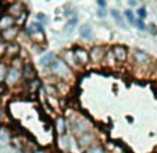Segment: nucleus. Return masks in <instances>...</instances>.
Masks as SVG:
<instances>
[{"label": "nucleus", "mask_w": 157, "mask_h": 153, "mask_svg": "<svg viewBox=\"0 0 157 153\" xmlns=\"http://www.w3.org/2000/svg\"><path fill=\"white\" fill-rule=\"evenodd\" d=\"M48 70L56 80L63 81V82H65V84H68L70 81H72V78H74V70H71L59 56H56V59L50 63Z\"/></svg>", "instance_id": "1"}, {"label": "nucleus", "mask_w": 157, "mask_h": 153, "mask_svg": "<svg viewBox=\"0 0 157 153\" xmlns=\"http://www.w3.org/2000/svg\"><path fill=\"white\" fill-rule=\"evenodd\" d=\"M67 124H68V130L71 131V134L77 138L78 135L86 132V131L92 130V123L90 120H88L86 117H83L79 113H74L67 118Z\"/></svg>", "instance_id": "2"}, {"label": "nucleus", "mask_w": 157, "mask_h": 153, "mask_svg": "<svg viewBox=\"0 0 157 153\" xmlns=\"http://www.w3.org/2000/svg\"><path fill=\"white\" fill-rule=\"evenodd\" d=\"M75 142H77V146L79 147V149L85 150V149H88L90 145L98 142V132L92 128V130H89V131H86V132L78 135L77 138H75Z\"/></svg>", "instance_id": "3"}, {"label": "nucleus", "mask_w": 157, "mask_h": 153, "mask_svg": "<svg viewBox=\"0 0 157 153\" xmlns=\"http://www.w3.org/2000/svg\"><path fill=\"white\" fill-rule=\"evenodd\" d=\"M22 81V75H21V70L18 67H13V65H9V70H7L6 78H4V86L7 89L15 88L18 84H21Z\"/></svg>", "instance_id": "4"}, {"label": "nucleus", "mask_w": 157, "mask_h": 153, "mask_svg": "<svg viewBox=\"0 0 157 153\" xmlns=\"http://www.w3.org/2000/svg\"><path fill=\"white\" fill-rule=\"evenodd\" d=\"M72 54H74L75 63H77L78 68H85L90 64V59H89V50L85 49L83 46H77L72 47Z\"/></svg>", "instance_id": "5"}, {"label": "nucleus", "mask_w": 157, "mask_h": 153, "mask_svg": "<svg viewBox=\"0 0 157 153\" xmlns=\"http://www.w3.org/2000/svg\"><path fill=\"white\" fill-rule=\"evenodd\" d=\"M132 61L136 67L146 68L151 64L153 60H151V56L149 53H146V52H143V50H140V49H135L132 52Z\"/></svg>", "instance_id": "6"}, {"label": "nucleus", "mask_w": 157, "mask_h": 153, "mask_svg": "<svg viewBox=\"0 0 157 153\" xmlns=\"http://www.w3.org/2000/svg\"><path fill=\"white\" fill-rule=\"evenodd\" d=\"M107 47L103 45H93L89 49V59H90V64H103L104 56H106Z\"/></svg>", "instance_id": "7"}, {"label": "nucleus", "mask_w": 157, "mask_h": 153, "mask_svg": "<svg viewBox=\"0 0 157 153\" xmlns=\"http://www.w3.org/2000/svg\"><path fill=\"white\" fill-rule=\"evenodd\" d=\"M20 70H21V75H22V81H29V80H33V78L38 76V74H36V67L31 60H24L20 67Z\"/></svg>", "instance_id": "8"}, {"label": "nucleus", "mask_w": 157, "mask_h": 153, "mask_svg": "<svg viewBox=\"0 0 157 153\" xmlns=\"http://www.w3.org/2000/svg\"><path fill=\"white\" fill-rule=\"evenodd\" d=\"M21 52H22V49H21V45L18 43L17 41L9 42V43H6V53H4V60H6V61H11L13 59L21 56Z\"/></svg>", "instance_id": "9"}, {"label": "nucleus", "mask_w": 157, "mask_h": 153, "mask_svg": "<svg viewBox=\"0 0 157 153\" xmlns=\"http://www.w3.org/2000/svg\"><path fill=\"white\" fill-rule=\"evenodd\" d=\"M110 49H111V52H113L117 63H120V64L127 63L128 56H129V50H128V47L125 46V45H113Z\"/></svg>", "instance_id": "10"}, {"label": "nucleus", "mask_w": 157, "mask_h": 153, "mask_svg": "<svg viewBox=\"0 0 157 153\" xmlns=\"http://www.w3.org/2000/svg\"><path fill=\"white\" fill-rule=\"evenodd\" d=\"M20 32H21V28L17 27V25H13V27L7 28V29L0 31V36H2V41L6 42V43H9V42L17 41Z\"/></svg>", "instance_id": "11"}, {"label": "nucleus", "mask_w": 157, "mask_h": 153, "mask_svg": "<svg viewBox=\"0 0 157 153\" xmlns=\"http://www.w3.org/2000/svg\"><path fill=\"white\" fill-rule=\"evenodd\" d=\"M54 131L59 136H64L68 132V124H67V118L64 116H57L54 118Z\"/></svg>", "instance_id": "12"}, {"label": "nucleus", "mask_w": 157, "mask_h": 153, "mask_svg": "<svg viewBox=\"0 0 157 153\" xmlns=\"http://www.w3.org/2000/svg\"><path fill=\"white\" fill-rule=\"evenodd\" d=\"M42 80L39 76L33 78V80H29V81H25V92H27L29 96H35L39 91L42 89Z\"/></svg>", "instance_id": "13"}, {"label": "nucleus", "mask_w": 157, "mask_h": 153, "mask_svg": "<svg viewBox=\"0 0 157 153\" xmlns=\"http://www.w3.org/2000/svg\"><path fill=\"white\" fill-rule=\"evenodd\" d=\"M59 57L65 63V64L68 65L71 70H75V68H78L77 63H75V59H74V54H72V49H70V50H68V49L63 50V53L60 54Z\"/></svg>", "instance_id": "14"}, {"label": "nucleus", "mask_w": 157, "mask_h": 153, "mask_svg": "<svg viewBox=\"0 0 157 153\" xmlns=\"http://www.w3.org/2000/svg\"><path fill=\"white\" fill-rule=\"evenodd\" d=\"M22 11H25L24 3H21V2L15 0V2H13V3L9 4V7H7V11H6V13H7V14H10V15H13L14 18H17Z\"/></svg>", "instance_id": "15"}, {"label": "nucleus", "mask_w": 157, "mask_h": 153, "mask_svg": "<svg viewBox=\"0 0 157 153\" xmlns=\"http://www.w3.org/2000/svg\"><path fill=\"white\" fill-rule=\"evenodd\" d=\"M78 33H79V36L82 39H85V41H90V39L93 38V28L90 24L85 22V24H81L79 28H78Z\"/></svg>", "instance_id": "16"}, {"label": "nucleus", "mask_w": 157, "mask_h": 153, "mask_svg": "<svg viewBox=\"0 0 157 153\" xmlns=\"http://www.w3.org/2000/svg\"><path fill=\"white\" fill-rule=\"evenodd\" d=\"M28 38L32 41L33 46H43L46 43V33L44 31H36V32H31Z\"/></svg>", "instance_id": "17"}, {"label": "nucleus", "mask_w": 157, "mask_h": 153, "mask_svg": "<svg viewBox=\"0 0 157 153\" xmlns=\"http://www.w3.org/2000/svg\"><path fill=\"white\" fill-rule=\"evenodd\" d=\"M13 25H15V18L13 15L7 14V13H3L0 15V31L7 29V28L13 27Z\"/></svg>", "instance_id": "18"}, {"label": "nucleus", "mask_w": 157, "mask_h": 153, "mask_svg": "<svg viewBox=\"0 0 157 153\" xmlns=\"http://www.w3.org/2000/svg\"><path fill=\"white\" fill-rule=\"evenodd\" d=\"M13 138V131L10 130V127L6 124L0 125V141L2 142H10Z\"/></svg>", "instance_id": "19"}, {"label": "nucleus", "mask_w": 157, "mask_h": 153, "mask_svg": "<svg viewBox=\"0 0 157 153\" xmlns=\"http://www.w3.org/2000/svg\"><path fill=\"white\" fill-rule=\"evenodd\" d=\"M110 14H111V17H113L114 22H116L120 28H124V29H127V24H125V20H124L122 14L118 11V10H117V9H113L111 11H110Z\"/></svg>", "instance_id": "20"}, {"label": "nucleus", "mask_w": 157, "mask_h": 153, "mask_svg": "<svg viewBox=\"0 0 157 153\" xmlns=\"http://www.w3.org/2000/svg\"><path fill=\"white\" fill-rule=\"evenodd\" d=\"M54 59H56V53H54V52H48V53L43 54V56L39 59V65L43 68H48Z\"/></svg>", "instance_id": "21"}, {"label": "nucleus", "mask_w": 157, "mask_h": 153, "mask_svg": "<svg viewBox=\"0 0 157 153\" xmlns=\"http://www.w3.org/2000/svg\"><path fill=\"white\" fill-rule=\"evenodd\" d=\"M85 153H107V149L103 143L96 142V143L90 145L88 149H85Z\"/></svg>", "instance_id": "22"}, {"label": "nucleus", "mask_w": 157, "mask_h": 153, "mask_svg": "<svg viewBox=\"0 0 157 153\" xmlns=\"http://www.w3.org/2000/svg\"><path fill=\"white\" fill-rule=\"evenodd\" d=\"M116 57H114L113 52H111V49H107L106 52V56H104V60H103V64H106L107 67H114L116 65Z\"/></svg>", "instance_id": "23"}, {"label": "nucleus", "mask_w": 157, "mask_h": 153, "mask_svg": "<svg viewBox=\"0 0 157 153\" xmlns=\"http://www.w3.org/2000/svg\"><path fill=\"white\" fill-rule=\"evenodd\" d=\"M7 70H9V64H7V61L6 60H0V84L4 82Z\"/></svg>", "instance_id": "24"}, {"label": "nucleus", "mask_w": 157, "mask_h": 153, "mask_svg": "<svg viewBox=\"0 0 157 153\" xmlns=\"http://www.w3.org/2000/svg\"><path fill=\"white\" fill-rule=\"evenodd\" d=\"M27 18H28V11L25 10V11H22L17 18H15V25L21 28V27H22V22H25V21H27Z\"/></svg>", "instance_id": "25"}, {"label": "nucleus", "mask_w": 157, "mask_h": 153, "mask_svg": "<svg viewBox=\"0 0 157 153\" xmlns=\"http://www.w3.org/2000/svg\"><path fill=\"white\" fill-rule=\"evenodd\" d=\"M124 17H125L124 20L127 21L129 25H133V22H135V14H133V13L129 9H127V10L124 11Z\"/></svg>", "instance_id": "26"}, {"label": "nucleus", "mask_w": 157, "mask_h": 153, "mask_svg": "<svg viewBox=\"0 0 157 153\" xmlns=\"http://www.w3.org/2000/svg\"><path fill=\"white\" fill-rule=\"evenodd\" d=\"M133 25L138 28L139 31H146L147 29V25L145 24V21L140 20V18H135V22H133Z\"/></svg>", "instance_id": "27"}, {"label": "nucleus", "mask_w": 157, "mask_h": 153, "mask_svg": "<svg viewBox=\"0 0 157 153\" xmlns=\"http://www.w3.org/2000/svg\"><path fill=\"white\" fill-rule=\"evenodd\" d=\"M60 145L63 146V150H70V141H67V135H64V136H60Z\"/></svg>", "instance_id": "28"}, {"label": "nucleus", "mask_w": 157, "mask_h": 153, "mask_svg": "<svg viewBox=\"0 0 157 153\" xmlns=\"http://www.w3.org/2000/svg\"><path fill=\"white\" fill-rule=\"evenodd\" d=\"M36 18H38V22H40L42 25H43V24H48L49 22V20H48V15L46 14H43V13H38V14H36Z\"/></svg>", "instance_id": "29"}, {"label": "nucleus", "mask_w": 157, "mask_h": 153, "mask_svg": "<svg viewBox=\"0 0 157 153\" xmlns=\"http://www.w3.org/2000/svg\"><path fill=\"white\" fill-rule=\"evenodd\" d=\"M136 14H138V18H140V20L145 21L146 15H147V11H146L145 7H139V9L136 10Z\"/></svg>", "instance_id": "30"}, {"label": "nucleus", "mask_w": 157, "mask_h": 153, "mask_svg": "<svg viewBox=\"0 0 157 153\" xmlns=\"http://www.w3.org/2000/svg\"><path fill=\"white\" fill-rule=\"evenodd\" d=\"M75 25H77V18H71V20H68V24H67V32H71L72 29L75 28Z\"/></svg>", "instance_id": "31"}, {"label": "nucleus", "mask_w": 157, "mask_h": 153, "mask_svg": "<svg viewBox=\"0 0 157 153\" xmlns=\"http://www.w3.org/2000/svg\"><path fill=\"white\" fill-rule=\"evenodd\" d=\"M4 53H6V42L0 41V60H4Z\"/></svg>", "instance_id": "32"}, {"label": "nucleus", "mask_w": 157, "mask_h": 153, "mask_svg": "<svg viewBox=\"0 0 157 153\" xmlns=\"http://www.w3.org/2000/svg\"><path fill=\"white\" fill-rule=\"evenodd\" d=\"M31 153H49V152H48V149L43 146H36V147H33Z\"/></svg>", "instance_id": "33"}, {"label": "nucleus", "mask_w": 157, "mask_h": 153, "mask_svg": "<svg viewBox=\"0 0 157 153\" xmlns=\"http://www.w3.org/2000/svg\"><path fill=\"white\" fill-rule=\"evenodd\" d=\"M146 31H149L151 35H157V27L154 25V24H150V25H147V29H146Z\"/></svg>", "instance_id": "34"}, {"label": "nucleus", "mask_w": 157, "mask_h": 153, "mask_svg": "<svg viewBox=\"0 0 157 153\" xmlns=\"http://www.w3.org/2000/svg\"><path fill=\"white\" fill-rule=\"evenodd\" d=\"M106 15H107L106 9H101V7H99V10H98V17H99V18H106Z\"/></svg>", "instance_id": "35"}, {"label": "nucleus", "mask_w": 157, "mask_h": 153, "mask_svg": "<svg viewBox=\"0 0 157 153\" xmlns=\"http://www.w3.org/2000/svg\"><path fill=\"white\" fill-rule=\"evenodd\" d=\"M4 118H6V110H4V107H2L0 109V125L4 124Z\"/></svg>", "instance_id": "36"}, {"label": "nucleus", "mask_w": 157, "mask_h": 153, "mask_svg": "<svg viewBox=\"0 0 157 153\" xmlns=\"http://www.w3.org/2000/svg\"><path fill=\"white\" fill-rule=\"evenodd\" d=\"M99 4V7H101V9H106L107 7V0H96Z\"/></svg>", "instance_id": "37"}, {"label": "nucleus", "mask_w": 157, "mask_h": 153, "mask_svg": "<svg viewBox=\"0 0 157 153\" xmlns=\"http://www.w3.org/2000/svg\"><path fill=\"white\" fill-rule=\"evenodd\" d=\"M6 86H4V84H0V96H2V95L4 93V92H6Z\"/></svg>", "instance_id": "38"}, {"label": "nucleus", "mask_w": 157, "mask_h": 153, "mask_svg": "<svg viewBox=\"0 0 157 153\" xmlns=\"http://www.w3.org/2000/svg\"><path fill=\"white\" fill-rule=\"evenodd\" d=\"M129 4H131V6H135V4H136V2H135V0H129Z\"/></svg>", "instance_id": "39"}, {"label": "nucleus", "mask_w": 157, "mask_h": 153, "mask_svg": "<svg viewBox=\"0 0 157 153\" xmlns=\"http://www.w3.org/2000/svg\"><path fill=\"white\" fill-rule=\"evenodd\" d=\"M3 107V100H2V97H0V109Z\"/></svg>", "instance_id": "40"}, {"label": "nucleus", "mask_w": 157, "mask_h": 153, "mask_svg": "<svg viewBox=\"0 0 157 153\" xmlns=\"http://www.w3.org/2000/svg\"><path fill=\"white\" fill-rule=\"evenodd\" d=\"M0 41H2V36H0Z\"/></svg>", "instance_id": "41"}]
</instances>
